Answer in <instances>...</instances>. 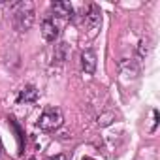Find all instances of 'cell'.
<instances>
[{"instance_id":"cell-1","label":"cell","mask_w":160,"mask_h":160,"mask_svg":"<svg viewBox=\"0 0 160 160\" xmlns=\"http://www.w3.org/2000/svg\"><path fill=\"white\" fill-rule=\"evenodd\" d=\"M34 23V6L30 2H21L13 6V25L19 32H27Z\"/></svg>"},{"instance_id":"cell-2","label":"cell","mask_w":160,"mask_h":160,"mask_svg":"<svg viewBox=\"0 0 160 160\" xmlns=\"http://www.w3.org/2000/svg\"><path fill=\"white\" fill-rule=\"evenodd\" d=\"M62 111L55 106H45L40 119H38V128L42 132H55L62 126Z\"/></svg>"},{"instance_id":"cell-3","label":"cell","mask_w":160,"mask_h":160,"mask_svg":"<svg viewBox=\"0 0 160 160\" xmlns=\"http://www.w3.org/2000/svg\"><path fill=\"white\" fill-rule=\"evenodd\" d=\"M73 15V8L70 2H64V0H58V2L51 4V19L58 25V21L62 25H66Z\"/></svg>"},{"instance_id":"cell-4","label":"cell","mask_w":160,"mask_h":160,"mask_svg":"<svg viewBox=\"0 0 160 160\" xmlns=\"http://www.w3.org/2000/svg\"><path fill=\"white\" fill-rule=\"evenodd\" d=\"M58 32H60V25H57L51 17L42 21V36L45 42H55L58 38Z\"/></svg>"},{"instance_id":"cell-5","label":"cell","mask_w":160,"mask_h":160,"mask_svg":"<svg viewBox=\"0 0 160 160\" xmlns=\"http://www.w3.org/2000/svg\"><path fill=\"white\" fill-rule=\"evenodd\" d=\"M81 68L89 75L94 73V70H96V53L92 49H85L81 53Z\"/></svg>"},{"instance_id":"cell-6","label":"cell","mask_w":160,"mask_h":160,"mask_svg":"<svg viewBox=\"0 0 160 160\" xmlns=\"http://www.w3.org/2000/svg\"><path fill=\"white\" fill-rule=\"evenodd\" d=\"M36 100H38V91L32 85H27L17 96V104H34Z\"/></svg>"},{"instance_id":"cell-7","label":"cell","mask_w":160,"mask_h":160,"mask_svg":"<svg viewBox=\"0 0 160 160\" xmlns=\"http://www.w3.org/2000/svg\"><path fill=\"white\" fill-rule=\"evenodd\" d=\"M47 160H68L64 154H55V156H51V158H47Z\"/></svg>"},{"instance_id":"cell-8","label":"cell","mask_w":160,"mask_h":160,"mask_svg":"<svg viewBox=\"0 0 160 160\" xmlns=\"http://www.w3.org/2000/svg\"><path fill=\"white\" fill-rule=\"evenodd\" d=\"M83 160H92V158H83Z\"/></svg>"},{"instance_id":"cell-9","label":"cell","mask_w":160,"mask_h":160,"mask_svg":"<svg viewBox=\"0 0 160 160\" xmlns=\"http://www.w3.org/2000/svg\"><path fill=\"white\" fill-rule=\"evenodd\" d=\"M0 149H2V143H0Z\"/></svg>"}]
</instances>
